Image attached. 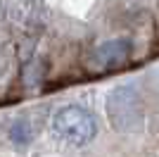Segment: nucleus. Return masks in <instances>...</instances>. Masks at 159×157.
I'll use <instances>...</instances> for the list:
<instances>
[{
	"mask_svg": "<svg viewBox=\"0 0 159 157\" xmlns=\"http://www.w3.org/2000/svg\"><path fill=\"white\" fill-rule=\"evenodd\" d=\"M107 114L116 131H135L140 126L143 112H140V98L135 88L119 86L107 100Z\"/></svg>",
	"mask_w": 159,
	"mask_h": 157,
	"instance_id": "f03ea898",
	"label": "nucleus"
},
{
	"mask_svg": "<svg viewBox=\"0 0 159 157\" xmlns=\"http://www.w3.org/2000/svg\"><path fill=\"white\" fill-rule=\"evenodd\" d=\"M10 138H12L14 143H29L31 140V126H29L26 119H17L12 124V129H10Z\"/></svg>",
	"mask_w": 159,
	"mask_h": 157,
	"instance_id": "20e7f679",
	"label": "nucleus"
},
{
	"mask_svg": "<svg viewBox=\"0 0 159 157\" xmlns=\"http://www.w3.org/2000/svg\"><path fill=\"white\" fill-rule=\"evenodd\" d=\"M52 129L60 138L71 145H86L95 138V119L93 114L79 105H66L57 110L52 119Z\"/></svg>",
	"mask_w": 159,
	"mask_h": 157,
	"instance_id": "f257e3e1",
	"label": "nucleus"
},
{
	"mask_svg": "<svg viewBox=\"0 0 159 157\" xmlns=\"http://www.w3.org/2000/svg\"><path fill=\"white\" fill-rule=\"evenodd\" d=\"M131 57V40L126 38H114L107 43H100L90 57H88V69L95 74H105V72H114L121 64H126Z\"/></svg>",
	"mask_w": 159,
	"mask_h": 157,
	"instance_id": "7ed1b4c3",
	"label": "nucleus"
}]
</instances>
